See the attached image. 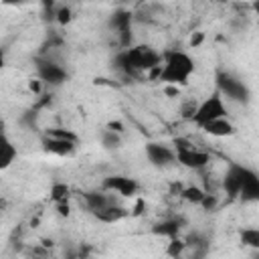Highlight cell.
I'll use <instances>...</instances> for the list:
<instances>
[{
  "instance_id": "6",
  "label": "cell",
  "mask_w": 259,
  "mask_h": 259,
  "mask_svg": "<svg viewBox=\"0 0 259 259\" xmlns=\"http://www.w3.org/2000/svg\"><path fill=\"white\" fill-rule=\"evenodd\" d=\"M36 75L42 83L53 85V87H59L69 79V73L65 71V67L61 63L49 59V57H38L36 59Z\"/></svg>"
},
{
  "instance_id": "13",
  "label": "cell",
  "mask_w": 259,
  "mask_h": 259,
  "mask_svg": "<svg viewBox=\"0 0 259 259\" xmlns=\"http://www.w3.org/2000/svg\"><path fill=\"white\" fill-rule=\"evenodd\" d=\"M241 174H243V164L231 162L225 176H223V188L229 196H239V188H241Z\"/></svg>"
},
{
  "instance_id": "11",
  "label": "cell",
  "mask_w": 259,
  "mask_h": 259,
  "mask_svg": "<svg viewBox=\"0 0 259 259\" xmlns=\"http://www.w3.org/2000/svg\"><path fill=\"white\" fill-rule=\"evenodd\" d=\"M83 200H85V206L95 214V212H99V210H103V208H107L109 204H115L117 200L111 196V192L109 190H101V192H97V190H91V192H85L83 194Z\"/></svg>"
},
{
  "instance_id": "27",
  "label": "cell",
  "mask_w": 259,
  "mask_h": 259,
  "mask_svg": "<svg viewBox=\"0 0 259 259\" xmlns=\"http://www.w3.org/2000/svg\"><path fill=\"white\" fill-rule=\"evenodd\" d=\"M200 40H202V32H196V34L192 36V40H190V45H192V47H196V45H200Z\"/></svg>"
},
{
  "instance_id": "1",
  "label": "cell",
  "mask_w": 259,
  "mask_h": 259,
  "mask_svg": "<svg viewBox=\"0 0 259 259\" xmlns=\"http://www.w3.org/2000/svg\"><path fill=\"white\" fill-rule=\"evenodd\" d=\"M160 63H162V55L158 51H154L150 45L127 47V49L119 51L113 61L115 69L125 75H136V73L156 69V67H160Z\"/></svg>"
},
{
  "instance_id": "3",
  "label": "cell",
  "mask_w": 259,
  "mask_h": 259,
  "mask_svg": "<svg viewBox=\"0 0 259 259\" xmlns=\"http://www.w3.org/2000/svg\"><path fill=\"white\" fill-rule=\"evenodd\" d=\"M214 85H217V91L229 99V101H235V103H249L251 99V91L247 87L245 81H241L239 77H235L233 73L229 71H217L214 75Z\"/></svg>"
},
{
  "instance_id": "25",
  "label": "cell",
  "mask_w": 259,
  "mask_h": 259,
  "mask_svg": "<svg viewBox=\"0 0 259 259\" xmlns=\"http://www.w3.org/2000/svg\"><path fill=\"white\" fill-rule=\"evenodd\" d=\"M214 204H217L214 194H208V192H206V196H204V200L200 202V206H202L204 210H212V208H214Z\"/></svg>"
},
{
  "instance_id": "7",
  "label": "cell",
  "mask_w": 259,
  "mask_h": 259,
  "mask_svg": "<svg viewBox=\"0 0 259 259\" xmlns=\"http://www.w3.org/2000/svg\"><path fill=\"white\" fill-rule=\"evenodd\" d=\"M146 158L156 168H168L174 162H178L176 160V150L166 146V144H160V142H148L146 144Z\"/></svg>"
},
{
  "instance_id": "2",
  "label": "cell",
  "mask_w": 259,
  "mask_h": 259,
  "mask_svg": "<svg viewBox=\"0 0 259 259\" xmlns=\"http://www.w3.org/2000/svg\"><path fill=\"white\" fill-rule=\"evenodd\" d=\"M196 71L194 59L184 53V51H168L162 57V65L158 69V81H162L164 85H176L182 87L188 83V79L192 77V73Z\"/></svg>"
},
{
  "instance_id": "10",
  "label": "cell",
  "mask_w": 259,
  "mask_h": 259,
  "mask_svg": "<svg viewBox=\"0 0 259 259\" xmlns=\"http://www.w3.org/2000/svg\"><path fill=\"white\" fill-rule=\"evenodd\" d=\"M101 186L109 192L119 194V196H134L138 192V182L130 176H123V174H113V176L103 178Z\"/></svg>"
},
{
  "instance_id": "18",
  "label": "cell",
  "mask_w": 259,
  "mask_h": 259,
  "mask_svg": "<svg viewBox=\"0 0 259 259\" xmlns=\"http://www.w3.org/2000/svg\"><path fill=\"white\" fill-rule=\"evenodd\" d=\"M178 231H180V225H178V221H174V219L162 221V223H158V225L154 227V233H156V235H162V237H168V239L178 237Z\"/></svg>"
},
{
  "instance_id": "22",
  "label": "cell",
  "mask_w": 259,
  "mask_h": 259,
  "mask_svg": "<svg viewBox=\"0 0 259 259\" xmlns=\"http://www.w3.org/2000/svg\"><path fill=\"white\" fill-rule=\"evenodd\" d=\"M186 247H188L186 241H182V239H178V237H172L170 243H168V247H166V253H168L170 257H178V255L184 253Z\"/></svg>"
},
{
  "instance_id": "4",
  "label": "cell",
  "mask_w": 259,
  "mask_h": 259,
  "mask_svg": "<svg viewBox=\"0 0 259 259\" xmlns=\"http://www.w3.org/2000/svg\"><path fill=\"white\" fill-rule=\"evenodd\" d=\"M219 117H229V107L225 103V97L214 89V93H210L204 101H200L194 109L192 121L198 127H204L208 121H214Z\"/></svg>"
},
{
  "instance_id": "26",
  "label": "cell",
  "mask_w": 259,
  "mask_h": 259,
  "mask_svg": "<svg viewBox=\"0 0 259 259\" xmlns=\"http://www.w3.org/2000/svg\"><path fill=\"white\" fill-rule=\"evenodd\" d=\"M24 2H28V0H2L4 6H20V4H24Z\"/></svg>"
},
{
  "instance_id": "21",
  "label": "cell",
  "mask_w": 259,
  "mask_h": 259,
  "mask_svg": "<svg viewBox=\"0 0 259 259\" xmlns=\"http://www.w3.org/2000/svg\"><path fill=\"white\" fill-rule=\"evenodd\" d=\"M69 186L67 184H63V182H55L53 186H51V200L53 202H67V198H69Z\"/></svg>"
},
{
  "instance_id": "14",
  "label": "cell",
  "mask_w": 259,
  "mask_h": 259,
  "mask_svg": "<svg viewBox=\"0 0 259 259\" xmlns=\"http://www.w3.org/2000/svg\"><path fill=\"white\" fill-rule=\"evenodd\" d=\"M200 130H204L208 136H214V138H229V136H233L237 132V127L233 125V121L229 117H219L214 121H208Z\"/></svg>"
},
{
  "instance_id": "23",
  "label": "cell",
  "mask_w": 259,
  "mask_h": 259,
  "mask_svg": "<svg viewBox=\"0 0 259 259\" xmlns=\"http://www.w3.org/2000/svg\"><path fill=\"white\" fill-rule=\"evenodd\" d=\"M49 136H55V138H63V140H71V142H77V136L69 130H63V127H53L47 132Z\"/></svg>"
},
{
  "instance_id": "24",
  "label": "cell",
  "mask_w": 259,
  "mask_h": 259,
  "mask_svg": "<svg viewBox=\"0 0 259 259\" xmlns=\"http://www.w3.org/2000/svg\"><path fill=\"white\" fill-rule=\"evenodd\" d=\"M55 18H57L59 24H67V22H71V8H69V6H61V8L55 12Z\"/></svg>"
},
{
  "instance_id": "17",
  "label": "cell",
  "mask_w": 259,
  "mask_h": 259,
  "mask_svg": "<svg viewBox=\"0 0 259 259\" xmlns=\"http://www.w3.org/2000/svg\"><path fill=\"white\" fill-rule=\"evenodd\" d=\"M239 241H241V245H245L249 249H259V229L257 227H245V229H241Z\"/></svg>"
},
{
  "instance_id": "5",
  "label": "cell",
  "mask_w": 259,
  "mask_h": 259,
  "mask_svg": "<svg viewBox=\"0 0 259 259\" xmlns=\"http://www.w3.org/2000/svg\"><path fill=\"white\" fill-rule=\"evenodd\" d=\"M174 150H176V160H178V164H182L184 168L202 170V168L210 162V156H208L206 152L192 148V144L186 142V140H176V142H174Z\"/></svg>"
},
{
  "instance_id": "19",
  "label": "cell",
  "mask_w": 259,
  "mask_h": 259,
  "mask_svg": "<svg viewBox=\"0 0 259 259\" xmlns=\"http://www.w3.org/2000/svg\"><path fill=\"white\" fill-rule=\"evenodd\" d=\"M180 196H182L186 202H190V204H200V202L204 200L206 192H204L200 186H186V188L180 190Z\"/></svg>"
},
{
  "instance_id": "8",
  "label": "cell",
  "mask_w": 259,
  "mask_h": 259,
  "mask_svg": "<svg viewBox=\"0 0 259 259\" xmlns=\"http://www.w3.org/2000/svg\"><path fill=\"white\" fill-rule=\"evenodd\" d=\"M239 198L243 202H259V174L249 166H243Z\"/></svg>"
},
{
  "instance_id": "20",
  "label": "cell",
  "mask_w": 259,
  "mask_h": 259,
  "mask_svg": "<svg viewBox=\"0 0 259 259\" xmlns=\"http://www.w3.org/2000/svg\"><path fill=\"white\" fill-rule=\"evenodd\" d=\"M101 146L107 148V150H117V148L121 146V136H119V132H115V130H111V127L103 130V134H101Z\"/></svg>"
},
{
  "instance_id": "16",
  "label": "cell",
  "mask_w": 259,
  "mask_h": 259,
  "mask_svg": "<svg viewBox=\"0 0 259 259\" xmlns=\"http://www.w3.org/2000/svg\"><path fill=\"white\" fill-rule=\"evenodd\" d=\"M14 160H16V146L10 142L8 136H4L0 146V170H6Z\"/></svg>"
},
{
  "instance_id": "15",
  "label": "cell",
  "mask_w": 259,
  "mask_h": 259,
  "mask_svg": "<svg viewBox=\"0 0 259 259\" xmlns=\"http://www.w3.org/2000/svg\"><path fill=\"white\" fill-rule=\"evenodd\" d=\"M127 214H130V210H127L125 206H121V204L115 202V204H109L107 208L95 212V219L101 221V223H117V221L125 219Z\"/></svg>"
},
{
  "instance_id": "12",
  "label": "cell",
  "mask_w": 259,
  "mask_h": 259,
  "mask_svg": "<svg viewBox=\"0 0 259 259\" xmlns=\"http://www.w3.org/2000/svg\"><path fill=\"white\" fill-rule=\"evenodd\" d=\"M75 144L71 140H63V138H55V136H45L42 138V150L55 156H71L75 152Z\"/></svg>"
},
{
  "instance_id": "9",
  "label": "cell",
  "mask_w": 259,
  "mask_h": 259,
  "mask_svg": "<svg viewBox=\"0 0 259 259\" xmlns=\"http://www.w3.org/2000/svg\"><path fill=\"white\" fill-rule=\"evenodd\" d=\"M109 26L115 30V34H119V45L123 49L132 47V14L127 10H117L111 14L109 18Z\"/></svg>"
}]
</instances>
